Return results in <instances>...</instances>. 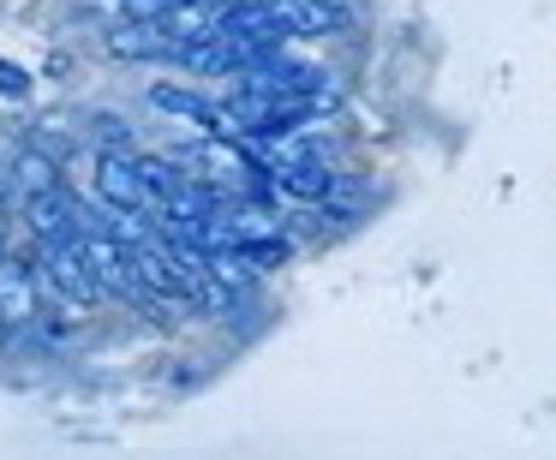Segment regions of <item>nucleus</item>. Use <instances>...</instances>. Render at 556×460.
<instances>
[{
  "label": "nucleus",
  "instance_id": "1",
  "mask_svg": "<svg viewBox=\"0 0 556 460\" xmlns=\"http://www.w3.org/2000/svg\"><path fill=\"white\" fill-rule=\"evenodd\" d=\"M78 245H85V264H90V276H97V288H102V299H132L138 293V276H132V252H126L121 240H114L109 228H102L97 216L78 228Z\"/></svg>",
  "mask_w": 556,
  "mask_h": 460
},
{
  "label": "nucleus",
  "instance_id": "2",
  "mask_svg": "<svg viewBox=\"0 0 556 460\" xmlns=\"http://www.w3.org/2000/svg\"><path fill=\"white\" fill-rule=\"evenodd\" d=\"M37 269H42V281H49V288L61 293L66 305H97V299H102L97 276H90V264H85V245H78V233L42 245V252H37Z\"/></svg>",
  "mask_w": 556,
  "mask_h": 460
},
{
  "label": "nucleus",
  "instance_id": "3",
  "mask_svg": "<svg viewBox=\"0 0 556 460\" xmlns=\"http://www.w3.org/2000/svg\"><path fill=\"white\" fill-rule=\"evenodd\" d=\"M0 317L13 329H30L42 317V288H37V269H30V252H7V245H0Z\"/></svg>",
  "mask_w": 556,
  "mask_h": 460
},
{
  "label": "nucleus",
  "instance_id": "4",
  "mask_svg": "<svg viewBox=\"0 0 556 460\" xmlns=\"http://www.w3.org/2000/svg\"><path fill=\"white\" fill-rule=\"evenodd\" d=\"M228 7H233V0H168V7H162V18H156V30L168 37V49L180 54V49H192V42L216 37Z\"/></svg>",
  "mask_w": 556,
  "mask_h": 460
},
{
  "label": "nucleus",
  "instance_id": "5",
  "mask_svg": "<svg viewBox=\"0 0 556 460\" xmlns=\"http://www.w3.org/2000/svg\"><path fill=\"white\" fill-rule=\"evenodd\" d=\"M25 216H30V233H37V245H54L66 240V233L85 228V204H78L66 186H49V192H25Z\"/></svg>",
  "mask_w": 556,
  "mask_h": 460
},
{
  "label": "nucleus",
  "instance_id": "6",
  "mask_svg": "<svg viewBox=\"0 0 556 460\" xmlns=\"http://www.w3.org/2000/svg\"><path fill=\"white\" fill-rule=\"evenodd\" d=\"M97 192L109 209H150L144 186L132 174V150H102L97 156Z\"/></svg>",
  "mask_w": 556,
  "mask_h": 460
},
{
  "label": "nucleus",
  "instance_id": "7",
  "mask_svg": "<svg viewBox=\"0 0 556 460\" xmlns=\"http://www.w3.org/2000/svg\"><path fill=\"white\" fill-rule=\"evenodd\" d=\"M150 102H156L162 114H180V120H192V126H210V132H233V120H228V108H216V102H204V97H192V90H174V85H156L150 90Z\"/></svg>",
  "mask_w": 556,
  "mask_h": 460
},
{
  "label": "nucleus",
  "instance_id": "8",
  "mask_svg": "<svg viewBox=\"0 0 556 460\" xmlns=\"http://www.w3.org/2000/svg\"><path fill=\"white\" fill-rule=\"evenodd\" d=\"M109 54H121V61H168V37H162L156 25H114L109 30Z\"/></svg>",
  "mask_w": 556,
  "mask_h": 460
},
{
  "label": "nucleus",
  "instance_id": "9",
  "mask_svg": "<svg viewBox=\"0 0 556 460\" xmlns=\"http://www.w3.org/2000/svg\"><path fill=\"white\" fill-rule=\"evenodd\" d=\"M276 186L293 197H305V204H324L329 186H336V174L329 168H312V162H288V168H276Z\"/></svg>",
  "mask_w": 556,
  "mask_h": 460
},
{
  "label": "nucleus",
  "instance_id": "10",
  "mask_svg": "<svg viewBox=\"0 0 556 460\" xmlns=\"http://www.w3.org/2000/svg\"><path fill=\"white\" fill-rule=\"evenodd\" d=\"M18 186L25 192H49V186H61V168H54V156L49 150H18Z\"/></svg>",
  "mask_w": 556,
  "mask_h": 460
},
{
  "label": "nucleus",
  "instance_id": "11",
  "mask_svg": "<svg viewBox=\"0 0 556 460\" xmlns=\"http://www.w3.org/2000/svg\"><path fill=\"white\" fill-rule=\"evenodd\" d=\"M97 138H102V150H132V132L114 114H97Z\"/></svg>",
  "mask_w": 556,
  "mask_h": 460
},
{
  "label": "nucleus",
  "instance_id": "12",
  "mask_svg": "<svg viewBox=\"0 0 556 460\" xmlns=\"http://www.w3.org/2000/svg\"><path fill=\"white\" fill-rule=\"evenodd\" d=\"M0 97H30V73L25 66H13V61H0Z\"/></svg>",
  "mask_w": 556,
  "mask_h": 460
},
{
  "label": "nucleus",
  "instance_id": "13",
  "mask_svg": "<svg viewBox=\"0 0 556 460\" xmlns=\"http://www.w3.org/2000/svg\"><path fill=\"white\" fill-rule=\"evenodd\" d=\"M0 245H7V197H0Z\"/></svg>",
  "mask_w": 556,
  "mask_h": 460
},
{
  "label": "nucleus",
  "instance_id": "14",
  "mask_svg": "<svg viewBox=\"0 0 556 460\" xmlns=\"http://www.w3.org/2000/svg\"><path fill=\"white\" fill-rule=\"evenodd\" d=\"M7 335H13V323H7V317H0V347H7Z\"/></svg>",
  "mask_w": 556,
  "mask_h": 460
}]
</instances>
